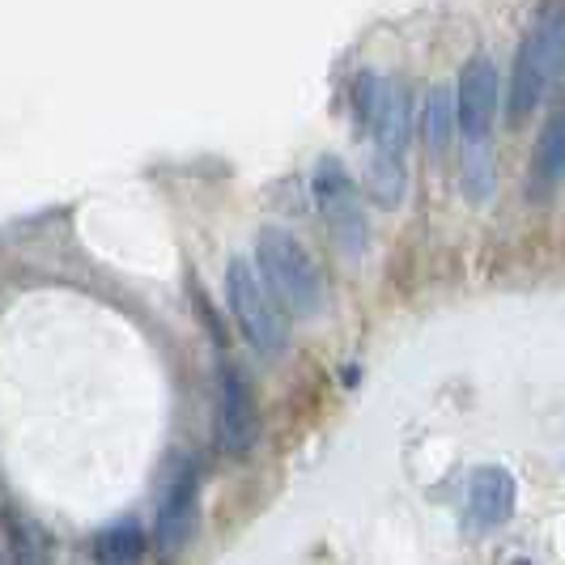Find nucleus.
Wrapping results in <instances>:
<instances>
[{"instance_id": "f257e3e1", "label": "nucleus", "mask_w": 565, "mask_h": 565, "mask_svg": "<svg viewBox=\"0 0 565 565\" xmlns=\"http://www.w3.org/2000/svg\"><path fill=\"white\" fill-rule=\"evenodd\" d=\"M455 107V137L463 145L459 158V179H463V196L472 204H484L498 188V170H493V128L502 115V73L493 56H477L459 68V85L451 89Z\"/></svg>"}, {"instance_id": "f03ea898", "label": "nucleus", "mask_w": 565, "mask_h": 565, "mask_svg": "<svg viewBox=\"0 0 565 565\" xmlns=\"http://www.w3.org/2000/svg\"><path fill=\"white\" fill-rule=\"evenodd\" d=\"M353 107L370 132V192L379 204H399L408 188V137H413V107L408 89H399L383 73H362L353 85Z\"/></svg>"}, {"instance_id": "7ed1b4c3", "label": "nucleus", "mask_w": 565, "mask_h": 565, "mask_svg": "<svg viewBox=\"0 0 565 565\" xmlns=\"http://www.w3.org/2000/svg\"><path fill=\"white\" fill-rule=\"evenodd\" d=\"M562 52H565V13L557 0H548L544 9H536L532 26L523 34L514 64L507 77V111L510 124H527L532 115L544 107L548 89L562 73Z\"/></svg>"}, {"instance_id": "20e7f679", "label": "nucleus", "mask_w": 565, "mask_h": 565, "mask_svg": "<svg viewBox=\"0 0 565 565\" xmlns=\"http://www.w3.org/2000/svg\"><path fill=\"white\" fill-rule=\"evenodd\" d=\"M255 273L264 289L277 298L281 311H294L302 319H315L323 311V277H319V264L311 259V252L289 234V230L273 226L259 234V247H255Z\"/></svg>"}, {"instance_id": "39448f33", "label": "nucleus", "mask_w": 565, "mask_h": 565, "mask_svg": "<svg viewBox=\"0 0 565 565\" xmlns=\"http://www.w3.org/2000/svg\"><path fill=\"white\" fill-rule=\"evenodd\" d=\"M226 298L238 332L247 337L255 353L259 358H281L289 349V323H285V311L277 307V298L264 289L252 259H230Z\"/></svg>"}, {"instance_id": "423d86ee", "label": "nucleus", "mask_w": 565, "mask_h": 565, "mask_svg": "<svg viewBox=\"0 0 565 565\" xmlns=\"http://www.w3.org/2000/svg\"><path fill=\"white\" fill-rule=\"evenodd\" d=\"M311 192L323 222L332 230V238L344 247V255H362V247H366V213H362V196H358V183H353L349 167L340 158H319Z\"/></svg>"}, {"instance_id": "0eeeda50", "label": "nucleus", "mask_w": 565, "mask_h": 565, "mask_svg": "<svg viewBox=\"0 0 565 565\" xmlns=\"http://www.w3.org/2000/svg\"><path fill=\"white\" fill-rule=\"evenodd\" d=\"M213 429H217V447L226 455H247L259 438V408H255L252 383L243 379V370L222 366L217 370V413H213Z\"/></svg>"}, {"instance_id": "6e6552de", "label": "nucleus", "mask_w": 565, "mask_h": 565, "mask_svg": "<svg viewBox=\"0 0 565 565\" xmlns=\"http://www.w3.org/2000/svg\"><path fill=\"white\" fill-rule=\"evenodd\" d=\"M200 532V481H196V468L192 463H183L179 472H174V481L167 484V502L158 510V557L162 565L179 562L183 557V548L196 540Z\"/></svg>"}, {"instance_id": "1a4fd4ad", "label": "nucleus", "mask_w": 565, "mask_h": 565, "mask_svg": "<svg viewBox=\"0 0 565 565\" xmlns=\"http://www.w3.org/2000/svg\"><path fill=\"white\" fill-rule=\"evenodd\" d=\"M514 498H519L514 493V477H510L507 468H498V463H484V468H477L468 477V498H463L468 523L477 532L502 527L510 514H514Z\"/></svg>"}, {"instance_id": "9d476101", "label": "nucleus", "mask_w": 565, "mask_h": 565, "mask_svg": "<svg viewBox=\"0 0 565 565\" xmlns=\"http://www.w3.org/2000/svg\"><path fill=\"white\" fill-rule=\"evenodd\" d=\"M565 174V115L553 111L540 128L536 153H532V200H544L557 192Z\"/></svg>"}, {"instance_id": "9b49d317", "label": "nucleus", "mask_w": 565, "mask_h": 565, "mask_svg": "<svg viewBox=\"0 0 565 565\" xmlns=\"http://www.w3.org/2000/svg\"><path fill=\"white\" fill-rule=\"evenodd\" d=\"M145 532L137 519H119L103 536L94 540V562L98 565H141Z\"/></svg>"}, {"instance_id": "f8f14e48", "label": "nucleus", "mask_w": 565, "mask_h": 565, "mask_svg": "<svg viewBox=\"0 0 565 565\" xmlns=\"http://www.w3.org/2000/svg\"><path fill=\"white\" fill-rule=\"evenodd\" d=\"M9 553L13 565H52V540L34 519L9 514Z\"/></svg>"}, {"instance_id": "ddd939ff", "label": "nucleus", "mask_w": 565, "mask_h": 565, "mask_svg": "<svg viewBox=\"0 0 565 565\" xmlns=\"http://www.w3.org/2000/svg\"><path fill=\"white\" fill-rule=\"evenodd\" d=\"M425 141L434 153H447L455 141V107H451V89H429L425 98Z\"/></svg>"}]
</instances>
